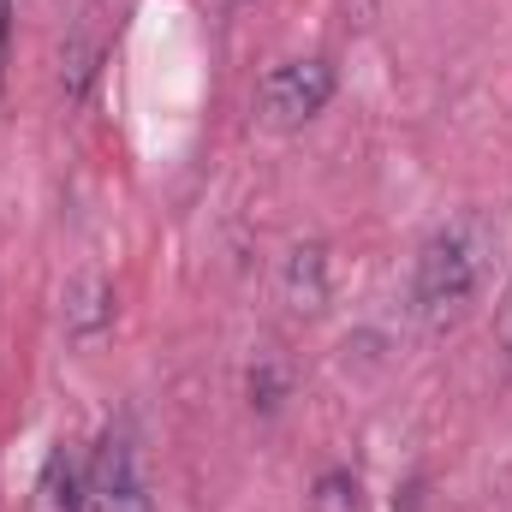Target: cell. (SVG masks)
I'll list each match as a JSON object with an SVG mask.
<instances>
[{
    "label": "cell",
    "instance_id": "1",
    "mask_svg": "<svg viewBox=\"0 0 512 512\" xmlns=\"http://www.w3.org/2000/svg\"><path fill=\"white\" fill-rule=\"evenodd\" d=\"M483 268H489V227H483L477 215L447 221V227L423 245V256H417V286H411L417 316H423L429 328L459 322L465 304H471L477 286H483Z\"/></svg>",
    "mask_w": 512,
    "mask_h": 512
},
{
    "label": "cell",
    "instance_id": "3",
    "mask_svg": "<svg viewBox=\"0 0 512 512\" xmlns=\"http://www.w3.org/2000/svg\"><path fill=\"white\" fill-rule=\"evenodd\" d=\"M84 512H149V489L137 471V447L126 429H108L84 471Z\"/></svg>",
    "mask_w": 512,
    "mask_h": 512
},
{
    "label": "cell",
    "instance_id": "7",
    "mask_svg": "<svg viewBox=\"0 0 512 512\" xmlns=\"http://www.w3.org/2000/svg\"><path fill=\"white\" fill-rule=\"evenodd\" d=\"M495 334H501V346H507V358H512V280H507V292H501V310H495Z\"/></svg>",
    "mask_w": 512,
    "mask_h": 512
},
{
    "label": "cell",
    "instance_id": "5",
    "mask_svg": "<svg viewBox=\"0 0 512 512\" xmlns=\"http://www.w3.org/2000/svg\"><path fill=\"white\" fill-rule=\"evenodd\" d=\"M322 298H328L322 251H316V245H304V251H292V262H286V304H292L298 316H316V310H322Z\"/></svg>",
    "mask_w": 512,
    "mask_h": 512
},
{
    "label": "cell",
    "instance_id": "8",
    "mask_svg": "<svg viewBox=\"0 0 512 512\" xmlns=\"http://www.w3.org/2000/svg\"><path fill=\"white\" fill-rule=\"evenodd\" d=\"M6 42H12V0H0V66H6Z\"/></svg>",
    "mask_w": 512,
    "mask_h": 512
},
{
    "label": "cell",
    "instance_id": "9",
    "mask_svg": "<svg viewBox=\"0 0 512 512\" xmlns=\"http://www.w3.org/2000/svg\"><path fill=\"white\" fill-rule=\"evenodd\" d=\"M227 6H245V0H227Z\"/></svg>",
    "mask_w": 512,
    "mask_h": 512
},
{
    "label": "cell",
    "instance_id": "2",
    "mask_svg": "<svg viewBox=\"0 0 512 512\" xmlns=\"http://www.w3.org/2000/svg\"><path fill=\"white\" fill-rule=\"evenodd\" d=\"M328 102H334V66H328L322 54H310V60H280V66L262 78V120L274 131L310 126Z\"/></svg>",
    "mask_w": 512,
    "mask_h": 512
},
{
    "label": "cell",
    "instance_id": "6",
    "mask_svg": "<svg viewBox=\"0 0 512 512\" xmlns=\"http://www.w3.org/2000/svg\"><path fill=\"white\" fill-rule=\"evenodd\" d=\"M310 512H364V483L352 471H322L310 489Z\"/></svg>",
    "mask_w": 512,
    "mask_h": 512
},
{
    "label": "cell",
    "instance_id": "4",
    "mask_svg": "<svg viewBox=\"0 0 512 512\" xmlns=\"http://www.w3.org/2000/svg\"><path fill=\"white\" fill-rule=\"evenodd\" d=\"M30 512H84V471H78V459L66 453V441L42 459Z\"/></svg>",
    "mask_w": 512,
    "mask_h": 512
}]
</instances>
